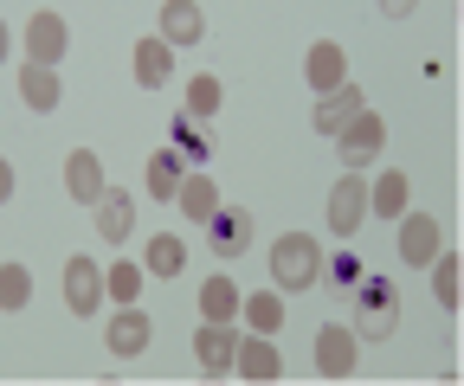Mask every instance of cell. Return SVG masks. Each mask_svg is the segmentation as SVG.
I'll return each instance as SVG.
<instances>
[{
	"instance_id": "cell-27",
	"label": "cell",
	"mask_w": 464,
	"mask_h": 386,
	"mask_svg": "<svg viewBox=\"0 0 464 386\" xmlns=\"http://www.w3.org/2000/svg\"><path fill=\"white\" fill-rule=\"evenodd\" d=\"M362 278H368L362 251H355V245H342L335 258H323V278H316V284H323V290H335V297H348V290H355Z\"/></svg>"
},
{
	"instance_id": "cell-16",
	"label": "cell",
	"mask_w": 464,
	"mask_h": 386,
	"mask_svg": "<svg viewBox=\"0 0 464 386\" xmlns=\"http://www.w3.org/2000/svg\"><path fill=\"white\" fill-rule=\"evenodd\" d=\"M168 52L174 45H200L207 39V14L194 7V0H168V7H161V33H155Z\"/></svg>"
},
{
	"instance_id": "cell-4",
	"label": "cell",
	"mask_w": 464,
	"mask_h": 386,
	"mask_svg": "<svg viewBox=\"0 0 464 386\" xmlns=\"http://www.w3.org/2000/svg\"><path fill=\"white\" fill-rule=\"evenodd\" d=\"M335 148H342V174H362L368 161L387 148V123L374 117V109H362V117H355V123H348V129L335 136Z\"/></svg>"
},
{
	"instance_id": "cell-25",
	"label": "cell",
	"mask_w": 464,
	"mask_h": 386,
	"mask_svg": "<svg viewBox=\"0 0 464 386\" xmlns=\"http://www.w3.org/2000/svg\"><path fill=\"white\" fill-rule=\"evenodd\" d=\"M239 322L252 328V335H277V328H284V297H277V290L239 297Z\"/></svg>"
},
{
	"instance_id": "cell-13",
	"label": "cell",
	"mask_w": 464,
	"mask_h": 386,
	"mask_svg": "<svg viewBox=\"0 0 464 386\" xmlns=\"http://www.w3.org/2000/svg\"><path fill=\"white\" fill-rule=\"evenodd\" d=\"M304 78L316 84V97L342 90V84H348V52H342L335 39H316V45L304 52Z\"/></svg>"
},
{
	"instance_id": "cell-24",
	"label": "cell",
	"mask_w": 464,
	"mask_h": 386,
	"mask_svg": "<svg viewBox=\"0 0 464 386\" xmlns=\"http://www.w3.org/2000/svg\"><path fill=\"white\" fill-rule=\"evenodd\" d=\"M200 322H219V328L239 322V284L232 278H207L200 284Z\"/></svg>"
},
{
	"instance_id": "cell-32",
	"label": "cell",
	"mask_w": 464,
	"mask_h": 386,
	"mask_svg": "<svg viewBox=\"0 0 464 386\" xmlns=\"http://www.w3.org/2000/svg\"><path fill=\"white\" fill-rule=\"evenodd\" d=\"M381 20L393 26V20H413V0H381Z\"/></svg>"
},
{
	"instance_id": "cell-6",
	"label": "cell",
	"mask_w": 464,
	"mask_h": 386,
	"mask_svg": "<svg viewBox=\"0 0 464 386\" xmlns=\"http://www.w3.org/2000/svg\"><path fill=\"white\" fill-rule=\"evenodd\" d=\"M65 309L72 315H97L103 309V264L84 258V251L65 258Z\"/></svg>"
},
{
	"instance_id": "cell-29",
	"label": "cell",
	"mask_w": 464,
	"mask_h": 386,
	"mask_svg": "<svg viewBox=\"0 0 464 386\" xmlns=\"http://www.w3.org/2000/svg\"><path fill=\"white\" fill-rule=\"evenodd\" d=\"M219 103H226V84H219L213 71H200V78H188V103H181V117H194V123H207V117H219Z\"/></svg>"
},
{
	"instance_id": "cell-19",
	"label": "cell",
	"mask_w": 464,
	"mask_h": 386,
	"mask_svg": "<svg viewBox=\"0 0 464 386\" xmlns=\"http://www.w3.org/2000/svg\"><path fill=\"white\" fill-rule=\"evenodd\" d=\"M406 200H413V181H406L400 168H387L381 181H368V219H400V212H413Z\"/></svg>"
},
{
	"instance_id": "cell-23",
	"label": "cell",
	"mask_w": 464,
	"mask_h": 386,
	"mask_svg": "<svg viewBox=\"0 0 464 386\" xmlns=\"http://www.w3.org/2000/svg\"><path fill=\"white\" fill-rule=\"evenodd\" d=\"M181 181H188L181 161H174L168 148H149V161H142V193H149V200H174V193H181Z\"/></svg>"
},
{
	"instance_id": "cell-26",
	"label": "cell",
	"mask_w": 464,
	"mask_h": 386,
	"mask_svg": "<svg viewBox=\"0 0 464 386\" xmlns=\"http://www.w3.org/2000/svg\"><path fill=\"white\" fill-rule=\"evenodd\" d=\"M58 71H45V65H20V103L33 109V117H45V109H58Z\"/></svg>"
},
{
	"instance_id": "cell-1",
	"label": "cell",
	"mask_w": 464,
	"mask_h": 386,
	"mask_svg": "<svg viewBox=\"0 0 464 386\" xmlns=\"http://www.w3.org/2000/svg\"><path fill=\"white\" fill-rule=\"evenodd\" d=\"M342 328H348L355 342H387L393 328H400V290L368 270V278L348 290V322H342Z\"/></svg>"
},
{
	"instance_id": "cell-12",
	"label": "cell",
	"mask_w": 464,
	"mask_h": 386,
	"mask_svg": "<svg viewBox=\"0 0 464 386\" xmlns=\"http://www.w3.org/2000/svg\"><path fill=\"white\" fill-rule=\"evenodd\" d=\"M207 245H213V258H239L252 245V212L246 206H219L207 219Z\"/></svg>"
},
{
	"instance_id": "cell-15",
	"label": "cell",
	"mask_w": 464,
	"mask_h": 386,
	"mask_svg": "<svg viewBox=\"0 0 464 386\" xmlns=\"http://www.w3.org/2000/svg\"><path fill=\"white\" fill-rule=\"evenodd\" d=\"M103 342H110V354L136 361V354L155 342V322H149L142 309H116V315H110V328H103Z\"/></svg>"
},
{
	"instance_id": "cell-30",
	"label": "cell",
	"mask_w": 464,
	"mask_h": 386,
	"mask_svg": "<svg viewBox=\"0 0 464 386\" xmlns=\"http://www.w3.org/2000/svg\"><path fill=\"white\" fill-rule=\"evenodd\" d=\"M26 303H33V270H26L20 258H7V264H0V309L20 315Z\"/></svg>"
},
{
	"instance_id": "cell-8",
	"label": "cell",
	"mask_w": 464,
	"mask_h": 386,
	"mask_svg": "<svg viewBox=\"0 0 464 386\" xmlns=\"http://www.w3.org/2000/svg\"><path fill=\"white\" fill-rule=\"evenodd\" d=\"M439 251H445L439 219H432V212H400V258L413 264V270H426Z\"/></svg>"
},
{
	"instance_id": "cell-21",
	"label": "cell",
	"mask_w": 464,
	"mask_h": 386,
	"mask_svg": "<svg viewBox=\"0 0 464 386\" xmlns=\"http://www.w3.org/2000/svg\"><path fill=\"white\" fill-rule=\"evenodd\" d=\"M181 270H188L181 232H155V239L142 245V278H181Z\"/></svg>"
},
{
	"instance_id": "cell-34",
	"label": "cell",
	"mask_w": 464,
	"mask_h": 386,
	"mask_svg": "<svg viewBox=\"0 0 464 386\" xmlns=\"http://www.w3.org/2000/svg\"><path fill=\"white\" fill-rule=\"evenodd\" d=\"M0 65H7V20H0Z\"/></svg>"
},
{
	"instance_id": "cell-22",
	"label": "cell",
	"mask_w": 464,
	"mask_h": 386,
	"mask_svg": "<svg viewBox=\"0 0 464 386\" xmlns=\"http://www.w3.org/2000/svg\"><path fill=\"white\" fill-rule=\"evenodd\" d=\"M174 206L188 212V226H207V219H213L226 200H219V181H213V174H188L181 193H174Z\"/></svg>"
},
{
	"instance_id": "cell-7",
	"label": "cell",
	"mask_w": 464,
	"mask_h": 386,
	"mask_svg": "<svg viewBox=\"0 0 464 386\" xmlns=\"http://www.w3.org/2000/svg\"><path fill=\"white\" fill-rule=\"evenodd\" d=\"M355 361H362V342L348 335L342 322H323V328H316V373H323V380H348V373H355Z\"/></svg>"
},
{
	"instance_id": "cell-3",
	"label": "cell",
	"mask_w": 464,
	"mask_h": 386,
	"mask_svg": "<svg viewBox=\"0 0 464 386\" xmlns=\"http://www.w3.org/2000/svg\"><path fill=\"white\" fill-rule=\"evenodd\" d=\"M323 219H329V232L348 245L362 226H368V181L362 174H342L335 187H329V206H323Z\"/></svg>"
},
{
	"instance_id": "cell-33",
	"label": "cell",
	"mask_w": 464,
	"mask_h": 386,
	"mask_svg": "<svg viewBox=\"0 0 464 386\" xmlns=\"http://www.w3.org/2000/svg\"><path fill=\"white\" fill-rule=\"evenodd\" d=\"M0 200H14V161L0 155Z\"/></svg>"
},
{
	"instance_id": "cell-11",
	"label": "cell",
	"mask_w": 464,
	"mask_h": 386,
	"mask_svg": "<svg viewBox=\"0 0 464 386\" xmlns=\"http://www.w3.org/2000/svg\"><path fill=\"white\" fill-rule=\"evenodd\" d=\"M362 109H368V97H362V84H355V78H348L342 90H329V97H316V109H310V123H316L323 136H342L348 123H355V117H362Z\"/></svg>"
},
{
	"instance_id": "cell-14",
	"label": "cell",
	"mask_w": 464,
	"mask_h": 386,
	"mask_svg": "<svg viewBox=\"0 0 464 386\" xmlns=\"http://www.w3.org/2000/svg\"><path fill=\"white\" fill-rule=\"evenodd\" d=\"M103 161H97V148H72L65 155V193L78 200V206H97L103 200Z\"/></svg>"
},
{
	"instance_id": "cell-5",
	"label": "cell",
	"mask_w": 464,
	"mask_h": 386,
	"mask_svg": "<svg viewBox=\"0 0 464 386\" xmlns=\"http://www.w3.org/2000/svg\"><path fill=\"white\" fill-rule=\"evenodd\" d=\"M26 65H45V71H58V59H65V45H72V33H65V14H52V7H39L26 26Z\"/></svg>"
},
{
	"instance_id": "cell-31",
	"label": "cell",
	"mask_w": 464,
	"mask_h": 386,
	"mask_svg": "<svg viewBox=\"0 0 464 386\" xmlns=\"http://www.w3.org/2000/svg\"><path fill=\"white\" fill-rule=\"evenodd\" d=\"M103 297H116L123 309H136V297H142V264H130V258H116V264L103 270Z\"/></svg>"
},
{
	"instance_id": "cell-28",
	"label": "cell",
	"mask_w": 464,
	"mask_h": 386,
	"mask_svg": "<svg viewBox=\"0 0 464 386\" xmlns=\"http://www.w3.org/2000/svg\"><path fill=\"white\" fill-rule=\"evenodd\" d=\"M426 278H432V303H439V309L451 315V309H458V278H464V258H458V251L445 245V251H439V258L426 264Z\"/></svg>"
},
{
	"instance_id": "cell-17",
	"label": "cell",
	"mask_w": 464,
	"mask_h": 386,
	"mask_svg": "<svg viewBox=\"0 0 464 386\" xmlns=\"http://www.w3.org/2000/svg\"><path fill=\"white\" fill-rule=\"evenodd\" d=\"M232 373H239V380H277L284 373V354L271 348V335H239V354H232Z\"/></svg>"
},
{
	"instance_id": "cell-10",
	"label": "cell",
	"mask_w": 464,
	"mask_h": 386,
	"mask_svg": "<svg viewBox=\"0 0 464 386\" xmlns=\"http://www.w3.org/2000/svg\"><path fill=\"white\" fill-rule=\"evenodd\" d=\"M232 354H239V328H219V322H200L194 328V367L200 373H232Z\"/></svg>"
},
{
	"instance_id": "cell-18",
	"label": "cell",
	"mask_w": 464,
	"mask_h": 386,
	"mask_svg": "<svg viewBox=\"0 0 464 386\" xmlns=\"http://www.w3.org/2000/svg\"><path fill=\"white\" fill-rule=\"evenodd\" d=\"M168 155L181 161L188 174H207V155H213V148H207L200 123H194V117H181V109H174V123H168Z\"/></svg>"
},
{
	"instance_id": "cell-2",
	"label": "cell",
	"mask_w": 464,
	"mask_h": 386,
	"mask_svg": "<svg viewBox=\"0 0 464 386\" xmlns=\"http://www.w3.org/2000/svg\"><path fill=\"white\" fill-rule=\"evenodd\" d=\"M316 278H323L316 239H310V232H284V239L271 245V284H277V297H284V290H316Z\"/></svg>"
},
{
	"instance_id": "cell-9",
	"label": "cell",
	"mask_w": 464,
	"mask_h": 386,
	"mask_svg": "<svg viewBox=\"0 0 464 386\" xmlns=\"http://www.w3.org/2000/svg\"><path fill=\"white\" fill-rule=\"evenodd\" d=\"M91 219H97V239L103 245H130V232H136V193L103 187V200L91 206Z\"/></svg>"
},
{
	"instance_id": "cell-20",
	"label": "cell",
	"mask_w": 464,
	"mask_h": 386,
	"mask_svg": "<svg viewBox=\"0 0 464 386\" xmlns=\"http://www.w3.org/2000/svg\"><path fill=\"white\" fill-rule=\"evenodd\" d=\"M130 71H136V84H142V90H161V84L174 78V52H168L161 39H136Z\"/></svg>"
}]
</instances>
